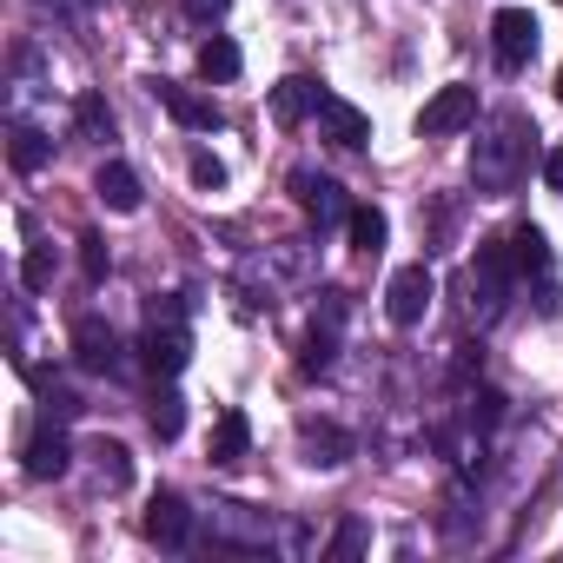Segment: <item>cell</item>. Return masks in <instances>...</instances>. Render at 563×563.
Here are the masks:
<instances>
[{"mask_svg":"<svg viewBox=\"0 0 563 563\" xmlns=\"http://www.w3.org/2000/svg\"><path fill=\"white\" fill-rule=\"evenodd\" d=\"M530 140H537V126H530L517 107L490 113V120L477 126V146H471V186L490 192V199L517 192V179H523V166H530Z\"/></svg>","mask_w":563,"mask_h":563,"instance_id":"cell-1","label":"cell"},{"mask_svg":"<svg viewBox=\"0 0 563 563\" xmlns=\"http://www.w3.org/2000/svg\"><path fill=\"white\" fill-rule=\"evenodd\" d=\"M510 286H517V258H510V239H484L471 272H464V306L477 325H497L504 306H510Z\"/></svg>","mask_w":563,"mask_h":563,"instance_id":"cell-2","label":"cell"},{"mask_svg":"<svg viewBox=\"0 0 563 563\" xmlns=\"http://www.w3.org/2000/svg\"><path fill=\"white\" fill-rule=\"evenodd\" d=\"M431 292H438V278H431L424 258H418V265H398L391 286H385V319H391V325H418V319L431 312Z\"/></svg>","mask_w":563,"mask_h":563,"instance_id":"cell-3","label":"cell"},{"mask_svg":"<svg viewBox=\"0 0 563 563\" xmlns=\"http://www.w3.org/2000/svg\"><path fill=\"white\" fill-rule=\"evenodd\" d=\"M490 54H497L504 74H523V67L537 60V14H530V8H504V14L490 21Z\"/></svg>","mask_w":563,"mask_h":563,"instance_id":"cell-4","label":"cell"},{"mask_svg":"<svg viewBox=\"0 0 563 563\" xmlns=\"http://www.w3.org/2000/svg\"><path fill=\"white\" fill-rule=\"evenodd\" d=\"M464 126H477V87H438L431 100H424V113H418V133L424 140H451V133H464Z\"/></svg>","mask_w":563,"mask_h":563,"instance_id":"cell-5","label":"cell"},{"mask_svg":"<svg viewBox=\"0 0 563 563\" xmlns=\"http://www.w3.org/2000/svg\"><path fill=\"white\" fill-rule=\"evenodd\" d=\"M74 358H80V372H93V378H120V372H126V345H120V332H113L107 319H80V325H74Z\"/></svg>","mask_w":563,"mask_h":563,"instance_id":"cell-6","label":"cell"},{"mask_svg":"<svg viewBox=\"0 0 563 563\" xmlns=\"http://www.w3.org/2000/svg\"><path fill=\"white\" fill-rule=\"evenodd\" d=\"M153 100H159L186 133H219V126H225L219 100H212V93H192V87H179V80H153Z\"/></svg>","mask_w":563,"mask_h":563,"instance_id":"cell-7","label":"cell"},{"mask_svg":"<svg viewBox=\"0 0 563 563\" xmlns=\"http://www.w3.org/2000/svg\"><path fill=\"white\" fill-rule=\"evenodd\" d=\"M186 358H192L186 325H179V319H153V332L140 339V365H146L153 378H179V372H186Z\"/></svg>","mask_w":563,"mask_h":563,"instance_id":"cell-8","label":"cell"},{"mask_svg":"<svg viewBox=\"0 0 563 563\" xmlns=\"http://www.w3.org/2000/svg\"><path fill=\"white\" fill-rule=\"evenodd\" d=\"M292 199L312 212V225H319V232L352 219V199H345V186H339V179H325V173H292Z\"/></svg>","mask_w":563,"mask_h":563,"instance_id":"cell-9","label":"cell"},{"mask_svg":"<svg viewBox=\"0 0 563 563\" xmlns=\"http://www.w3.org/2000/svg\"><path fill=\"white\" fill-rule=\"evenodd\" d=\"M21 464H27V477H34V484H54V477H67V471H74V444H67V431L47 418V424L27 438Z\"/></svg>","mask_w":563,"mask_h":563,"instance_id":"cell-10","label":"cell"},{"mask_svg":"<svg viewBox=\"0 0 563 563\" xmlns=\"http://www.w3.org/2000/svg\"><path fill=\"white\" fill-rule=\"evenodd\" d=\"M192 523H199V517H192V504H186L179 490H159V497L146 504V537H153L159 550H186V543H192Z\"/></svg>","mask_w":563,"mask_h":563,"instance_id":"cell-11","label":"cell"},{"mask_svg":"<svg viewBox=\"0 0 563 563\" xmlns=\"http://www.w3.org/2000/svg\"><path fill=\"white\" fill-rule=\"evenodd\" d=\"M299 451H306V464L312 471H339V464H352V431H339L332 418H306L299 424Z\"/></svg>","mask_w":563,"mask_h":563,"instance_id":"cell-12","label":"cell"},{"mask_svg":"<svg viewBox=\"0 0 563 563\" xmlns=\"http://www.w3.org/2000/svg\"><path fill=\"white\" fill-rule=\"evenodd\" d=\"M212 537L219 543H245V550H265L272 543V517L265 510H252V504H212Z\"/></svg>","mask_w":563,"mask_h":563,"instance_id":"cell-13","label":"cell"},{"mask_svg":"<svg viewBox=\"0 0 563 563\" xmlns=\"http://www.w3.org/2000/svg\"><path fill=\"white\" fill-rule=\"evenodd\" d=\"M319 126H325V140H332V146H345V153H358V146L372 140L365 107H352V100H339V93H319Z\"/></svg>","mask_w":563,"mask_h":563,"instance_id":"cell-14","label":"cell"},{"mask_svg":"<svg viewBox=\"0 0 563 563\" xmlns=\"http://www.w3.org/2000/svg\"><path fill=\"white\" fill-rule=\"evenodd\" d=\"M93 192H100L107 212H140V173H133L126 159H107V166L93 173Z\"/></svg>","mask_w":563,"mask_h":563,"instance_id":"cell-15","label":"cell"},{"mask_svg":"<svg viewBox=\"0 0 563 563\" xmlns=\"http://www.w3.org/2000/svg\"><path fill=\"white\" fill-rule=\"evenodd\" d=\"M306 113H319V87H312L306 74H286V80L272 87V120H278V126H299Z\"/></svg>","mask_w":563,"mask_h":563,"instance_id":"cell-16","label":"cell"},{"mask_svg":"<svg viewBox=\"0 0 563 563\" xmlns=\"http://www.w3.org/2000/svg\"><path fill=\"white\" fill-rule=\"evenodd\" d=\"M245 451H252V418H245V411H219L206 457H212V464H245Z\"/></svg>","mask_w":563,"mask_h":563,"instance_id":"cell-17","label":"cell"},{"mask_svg":"<svg viewBox=\"0 0 563 563\" xmlns=\"http://www.w3.org/2000/svg\"><path fill=\"white\" fill-rule=\"evenodd\" d=\"M146 424H153L159 444H173V438L186 431V398L173 391V378H159V391H153V405H146Z\"/></svg>","mask_w":563,"mask_h":563,"instance_id":"cell-18","label":"cell"},{"mask_svg":"<svg viewBox=\"0 0 563 563\" xmlns=\"http://www.w3.org/2000/svg\"><path fill=\"white\" fill-rule=\"evenodd\" d=\"M87 457H93V484H100V490H126V484H133V451H126V444L100 438Z\"/></svg>","mask_w":563,"mask_h":563,"instance_id":"cell-19","label":"cell"},{"mask_svg":"<svg viewBox=\"0 0 563 563\" xmlns=\"http://www.w3.org/2000/svg\"><path fill=\"white\" fill-rule=\"evenodd\" d=\"M345 232H352V252H365V258H378V252H385V239H391V219H385L378 206H352V219H345Z\"/></svg>","mask_w":563,"mask_h":563,"instance_id":"cell-20","label":"cell"},{"mask_svg":"<svg viewBox=\"0 0 563 563\" xmlns=\"http://www.w3.org/2000/svg\"><path fill=\"white\" fill-rule=\"evenodd\" d=\"M8 159H14V173H41V166L54 159V140H47V133H34V126H14Z\"/></svg>","mask_w":563,"mask_h":563,"instance_id":"cell-21","label":"cell"},{"mask_svg":"<svg viewBox=\"0 0 563 563\" xmlns=\"http://www.w3.org/2000/svg\"><path fill=\"white\" fill-rule=\"evenodd\" d=\"M504 239H510V258H517V272H550V239H543L537 225H510Z\"/></svg>","mask_w":563,"mask_h":563,"instance_id":"cell-22","label":"cell"},{"mask_svg":"<svg viewBox=\"0 0 563 563\" xmlns=\"http://www.w3.org/2000/svg\"><path fill=\"white\" fill-rule=\"evenodd\" d=\"M199 80H239V47H232L225 34H212V41L199 47Z\"/></svg>","mask_w":563,"mask_h":563,"instance_id":"cell-23","label":"cell"},{"mask_svg":"<svg viewBox=\"0 0 563 563\" xmlns=\"http://www.w3.org/2000/svg\"><path fill=\"white\" fill-rule=\"evenodd\" d=\"M332 345H339V325H325V319H319V325L306 332V352H299V372H312V378H319V372H332Z\"/></svg>","mask_w":563,"mask_h":563,"instance_id":"cell-24","label":"cell"},{"mask_svg":"<svg viewBox=\"0 0 563 563\" xmlns=\"http://www.w3.org/2000/svg\"><path fill=\"white\" fill-rule=\"evenodd\" d=\"M74 126H80V140H113V113H107V100H100V93H80Z\"/></svg>","mask_w":563,"mask_h":563,"instance_id":"cell-25","label":"cell"},{"mask_svg":"<svg viewBox=\"0 0 563 563\" xmlns=\"http://www.w3.org/2000/svg\"><path fill=\"white\" fill-rule=\"evenodd\" d=\"M365 543H372V530H365V517H345L339 530H332V563H352V556H365Z\"/></svg>","mask_w":563,"mask_h":563,"instance_id":"cell-26","label":"cell"},{"mask_svg":"<svg viewBox=\"0 0 563 563\" xmlns=\"http://www.w3.org/2000/svg\"><path fill=\"white\" fill-rule=\"evenodd\" d=\"M21 286H27V292H47V286H54V245H27V258H21Z\"/></svg>","mask_w":563,"mask_h":563,"instance_id":"cell-27","label":"cell"},{"mask_svg":"<svg viewBox=\"0 0 563 563\" xmlns=\"http://www.w3.org/2000/svg\"><path fill=\"white\" fill-rule=\"evenodd\" d=\"M464 418H471L477 431H497V424H504V391H490V385H484V391H471Z\"/></svg>","mask_w":563,"mask_h":563,"instance_id":"cell-28","label":"cell"},{"mask_svg":"<svg viewBox=\"0 0 563 563\" xmlns=\"http://www.w3.org/2000/svg\"><path fill=\"white\" fill-rule=\"evenodd\" d=\"M107 265H113V252H107V239H100V232H87V239H80V272H87V278H93V286H100V278H107Z\"/></svg>","mask_w":563,"mask_h":563,"instance_id":"cell-29","label":"cell"},{"mask_svg":"<svg viewBox=\"0 0 563 563\" xmlns=\"http://www.w3.org/2000/svg\"><path fill=\"white\" fill-rule=\"evenodd\" d=\"M192 186H206V192H219V186H225V166H219L212 153H192Z\"/></svg>","mask_w":563,"mask_h":563,"instance_id":"cell-30","label":"cell"},{"mask_svg":"<svg viewBox=\"0 0 563 563\" xmlns=\"http://www.w3.org/2000/svg\"><path fill=\"white\" fill-rule=\"evenodd\" d=\"M179 8H186V14H192L199 27H212V21L225 14V0H179Z\"/></svg>","mask_w":563,"mask_h":563,"instance_id":"cell-31","label":"cell"},{"mask_svg":"<svg viewBox=\"0 0 563 563\" xmlns=\"http://www.w3.org/2000/svg\"><path fill=\"white\" fill-rule=\"evenodd\" d=\"M319 299H325V306H319V319H325V325H345V292H339V286H325Z\"/></svg>","mask_w":563,"mask_h":563,"instance_id":"cell-32","label":"cell"},{"mask_svg":"<svg viewBox=\"0 0 563 563\" xmlns=\"http://www.w3.org/2000/svg\"><path fill=\"white\" fill-rule=\"evenodd\" d=\"M543 186H550V192H563V146H550V153H543Z\"/></svg>","mask_w":563,"mask_h":563,"instance_id":"cell-33","label":"cell"},{"mask_svg":"<svg viewBox=\"0 0 563 563\" xmlns=\"http://www.w3.org/2000/svg\"><path fill=\"white\" fill-rule=\"evenodd\" d=\"M556 93H563V87H556Z\"/></svg>","mask_w":563,"mask_h":563,"instance_id":"cell-34","label":"cell"}]
</instances>
